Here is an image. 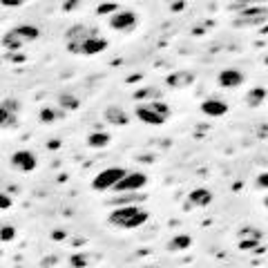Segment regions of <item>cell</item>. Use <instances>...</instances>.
Listing matches in <instances>:
<instances>
[{"instance_id": "obj_25", "label": "cell", "mask_w": 268, "mask_h": 268, "mask_svg": "<svg viewBox=\"0 0 268 268\" xmlns=\"http://www.w3.org/2000/svg\"><path fill=\"white\" fill-rule=\"evenodd\" d=\"M16 228L12 224H0V241H14Z\"/></svg>"}, {"instance_id": "obj_30", "label": "cell", "mask_w": 268, "mask_h": 268, "mask_svg": "<svg viewBox=\"0 0 268 268\" xmlns=\"http://www.w3.org/2000/svg\"><path fill=\"white\" fill-rule=\"evenodd\" d=\"M12 206H14V199L9 197V194L0 192V210H7V208H12Z\"/></svg>"}, {"instance_id": "obj_7", "label": "cell", "mask_w": 268, "mask_h": 268, "mask_svg": "<svg viewBox=\"0 0 268 268\" xmlns=\"http://www.w3.org/2000/svg\"><path fill=\"white\" fill-rule=\"evenodd\" d=\"M213 204V192L208 188H194L190 190L188 199H185V208H206Z\"/></svg>"}, {"instance_id": "obj_16", "label": "cell", "mask_w": 268, "mask_h": 268, "mask_svg": "<svg viewBox=\"0 0 268 268\" xmlns=\"http://www.w3.org/2000/svg\"><path fill=\"white\" fill-rule=\"evenodd\" d=\"M0 45H3L7 51H20L25 43H23V38H20V36L14 32V29H9V32L3 34V40H0Z\"/></svg>"}, {"instance_id": "obj_10", "label": "cell", "mask_w": 268, "mask_h": 268, "mask_svg": "<svg viewBox=\"0 0 268 268\" xmlns=\"http://www.w3.org/2000/svg\"><path fill=\"white\" fill-rule=\"evenodd\" d=\"M244 79H246V76L241 74L239 70H235V67H226V70H221L219 76H217L219 85L221 87H228V90H233V87H239L241 83H244Z\"/></svg>"}, {"instance_id": "obj_28", "label": "cell", "mask_w": 268, "mask_h": 268, "mask_svg": "<svg viewBox=\"0 0 268 268\" xmlns=\"http://www.w3.org/2000/svg\"><path fill=\"white\" fill-rule=\"evenodd\" d=\"M239 248L241 250H257V248H259V241H257V239H241Z\"/></svg>"}, {"instance_id": "obj_15", "label": "cell", "mask_w": 268, "mask_h": 268, "mask_svg": "<svg viewBox=\"0 0 268 268\" xmlns=\"http://www.w3.org/2000/svg\"><path fill=\"white\" fill-rule=\"evenodd\" d=\"M192 81H194L192 72H172V74H168L166 83L170 87H185V85L192 83Z\"/></svg>"}, {"instance_id": "obj_12", "label": "cell", "mask_w": 268, "mask_h": 268, "mask_svg": "<svg viewBox=\"0 0 268 268\" xmlns=\"http://www.w3.org/2000/svg\"><path fill=\"white\" fill-rule=\"evenodd\" d=\"M107 38H103V36H92V38H85L83 40V49H81V54L83 56H94V54H101V51L107 49Z\"/></svg>"}, {"instance_id": "obj_33", "label": "cell", "mask_w": 268, "mask_h": 268, "mask_svg": "<svg viewBox=\"0 0 268 268\" xmlns=\"http://www.w3.org/2000/svg\"><path fill=\"white\" fill-rule=\"evenodd\" d=\"M257 188H268V172H261L257 177Z\"/></svg>"}, {"instance_id": "obj_18", "label": "cell", "mask_w": 268, "mask_h": 268, "mask_svg": "<svg viewBox=\"0 0 268 268\" xmlns=\"http://www.w3.org/2000/svg\"><path fill=\"white\" fill-rule=\"evenodd\" d=\"M266 87H252V90H248V94H246V105L248 107H259L261 103H264V99H266Z\"/></svg>"}, {"instance_id": "obj_44", "label": "cell", "mask_w": 268, "mask_h": 268, "mask_svg": "<svg viewBox=\"0 0 268 268\" xmlns=\"http://www.w3.org/2000/svg\"><path fill=\"white\" fill-rule=\"evenodd\" d=\"M23 3H25V0H23Z\"/></svg>"}, {"instance_id": "obj_13", "label": "cell", "mask_w": 268, "mask_h": 268, "mask_svg": "<svg viewBox=\"0 0 268 268\" xmlns=\"http://www.w3.org/2000/svg\"><path fill=\"white\" fill-rule=\"evenodd\" d=\"M201 112L206 116H224L228 112V103L219 101V99H206L201 103Z\"/></svg>"}, {"instance_id": "obj_34", "label": "cell", "mask_w": 268, "mask_h": 268, "mask_svg": "<svg viewBox=\"0 0 268 268\" xmlns=\"http://www.w3.org/2000/svg\"><path fill=\"white\" fill-rule=\"evenodd\" d=\"M79 5H81V0H67V3L63 5V9H65V12H74Z\"/></svg>"}, {"instance_id": "obj_35", "label": "cell", "mask_w": 268, "mask_h": 268, "mask_svg": "<svg viewBox=\"0 0 268 268\" xmlns=\"http://www.w3.org/2000/svg\"><path fill=\"white\" fill-rule=\"evenodd\" d=\"M0 5H3V7H20L23 0H0Z\"/></svg>"}, {"instance_id": "obj_1", "label": "cell", "mask_w": 268, "mask_h": 268, "mask_svg": "<svg viewBox=\"0 0 268 268\" xmlns=\"http://www.w3.org/2000/svg\"><path fill=\"white\" fill-rule=\"evenodd\" d=\"M150 219V213L143 210L141 206H123V208H114L107 217V224L121 230H134L139 226H143Z\"/></svg>"}, {"instance_id": "obj_21", "label": "cell", "mask_w": 268, "mask_h": 268, "mask_svg": "<svg viewBox=\"0 0 268 268\" xmlns=\"http://www.w3.org/2000/svg\"><path fill=\"white\" fill-rule=\"evenodd\" d=\"M58 105L63 112H74L81 107V99H76V96L70 94V92H63V94L58 96Z\"/></svg>"}, {"instance_id": "obj_27", "label": "cell", "mask_w": 268, "mask_h": 268, "mask_svg": "<svg viewBox=\"0 0 268 268\" xmlns=\"http://www.w3.org/2000/svg\"><path fill=\"white\" fill-rule=\"evenodd\" d=\"M0 105L5 107V110L9 112V114H16L18 116V110H20V103L16 101V99H3V103Z\"/></svg>"}, {"instance_id": "obj_39", "label": "cell", "mask_w": 268, "mask_h": 268, "mask_svg": "<svg viewBox=\"0 0 268 268\" xmlns=\"http://www.w3.org/2000/svg\"><path fill=\"white\" fill-rule=\"evenodd\" d=\"M54 237H56V239H65V233H60V230H56V233H54Z\"/></svg>"}, {"instance_id": "obj_38", "label": "cell", "mask_w": 268, "mask_h": 268, "mask_svg": "<svg viewBox=\"0 0 268 268\" xmlns=\"http://www.w3.org/2000/svg\"><path fill=\"white\" fill-rule=\"evenodd\" d=\"M141 79V74H134V76H127V83H134V81Z\"/></svg>"}, {"instance_id": "obj_29", "label": "cell", "mask_w": 268, "mask_h": 268, "mask_svg": "<svg viewBox=\"0 0 268 268\" xmlns=\"http://www.w3.org/2000/svg\"><path fill=\"white\" fill-rule=\"evenodd\" d=\"M7 60L9 63H25V54H20V51H7Z\"/></svg>"}, {"instance_id": "obj_32", "label": "cell", "mask_w": 268, "mask_h": 268, "mask_svg": "<svg viewBox=\"0 0 268 268\" xmlns=\"http://www.w3.org/2000/svg\"><path fill=\"white\" fill-rule=\"evenodd\" d=\"M9 116H12V114H9V112L0 105V130H5V123L9 121ZM14 116H16V114H14Z\"/></svg>"}, {"instance_id": "obj_41", "label": "cell", "mask_w": 268, "mask_h": 268, "mask_svg": "<svg viewBox=\"0 0 268 268\" xmlns=\"http://www.w3.org/2000/svg\"><path fill=\"white\" fill-rule=\"evenodd\" d=\"M264 204H266V208H268V197H266V199H264Z\"/></svg>"}, {"instance_id": "obj_6", "label": "cell", "mask_w": 268, "mask_h": 268, "mask_svg": "<svg viewBox=\"0 0 268 268\" xmlns=\"http://www.w3.org/2000/svg\"><path fill=\"white\" fill-rule=\"evenodd\" d=\"M12 166L20 172H34L38 161H36V154L32 150H16L12 154Z\"/></svg>"}, {"instance_id": "obj_11", "label": "cell", "mask_w": 268, "mask_h": 268, "mask_svg": "<svg viewBox=\"0 0 268 268\" xmlns=\"http://www.w3.org/2000/svg\"><path fill=\"white\" fill-rule=\"evenodd\" d=\"M103 116H105V121L110 123V125H127V123H130V114H127L121 105H107Z\"/></svg>"}, {"instance_id": "obj_17", "label": "cell", "mask_w": 268, "mask_h": 268, "mask_svg": "<svg viewBox=\"0 0 268 268\" xmlns=\"http://www.w3.org/2000/svg\"><path fill=\"white\" fill-rule=\"evenodd\" d=\"M112 141V137L107 132L103 130H96V132H90L87 134V146L90 148H96V150H101V148H107Z\"/></svg>"}, {"instance_id": "obj_26", "label": "cell", "mask_w": 268, "mask_h": 268, "mask_svg": "<svg viewBox=\"0 0 268 268\" xmlns=\"http://www.w3.org/2000/svg\"><path fill=\"white\" fill-rule=\"evenodd\" d=\"M116 9H118L116 3H101L96 7V16H112V14H116Z\"/></svg>"}, {"instance_id": "obj_8", "label": "cell", "mask_w": 268, "mask_h": 268, "mask_svg": "<svg viewBox=\"0 0 268 268\" xmlns=\"http://www.w3.org/2000/svg\"><path fill=\"white\" fill-rule=\"evenodd\" d=\"M134 116L141 123H146V125H163V123H166V118L159 116L148 103H139L137 110H134Z\"/></svg>"}, {"instance_id": "obj_31", "label": "cell", "mask_w": 268, "mask_h": 268, "mask_svg": "<svg viewBox=\"0 0 268 268\" xmlns=\"http://www.w3.org/2000/svg\"><path fill=\"white\" fill-rule=\"evenodd\" d=\"M87 257H83V255H72V266H74V268H83V266H87Z\"/></svg>"}, {"instance_id": "obj_2", "label": "cell", "mask_w": 268, "mask_h": 268, "mask_svg": "<svg viewBox=\"0 0 268 268\" xmlns=\"http://www.w3.org/2000/svg\"><path fill=\"white\" fill-rule=\"evenodd\" d=\"M268 20V7H250V5H246L241 12H237V16L233 20L235 27H259V25H264Z\"/></svg>"}, {"instance_id": "obj_40", "label": "cell", "mask_w": 268, "mask_h": 268, "mask_svg": "<svg viewBox=\"0 0 268 268\" xmlns=\"http://www.w3.org/2000/svg\"><path fill=\"white\" fill-rule=\"evenodd\" d=\"M58 146H60L58 141H49V148H51V150H56V148H58Z\"/></svg>"}, {"instance_id": "obj_22", "label": "cell", "mask_w": 268, "mask_h": 268, "mask_svg": "<svg viewBox=\"0 0 268 268\" xmlns=\"http://www.w3.org/2000/svg\"><path fill=\"white\" fill-rule=\"evenodd\" d=\"M65 112L63 110H54V107H43V110L38 112V118L43 123H54L56 118H63Z\"/></svg>"}, {"instance_id": "obj_42", "label": "cell", "mask_w": 268, "mask_h": 268, "mask_svg": "<svg viewBox=\"0 0 268 268\" xmlns=\"http://www.w3.org/2000/svg\"><path fill=\"white\" fill-rule=\"evenodd\" d=\"M264 63H266V65H268V56H266V58H264Z\"/></svg>"}, {"instance_id": "obj_4", "label": "cell", "mask_w": 268, "mask_h": 268, "mask_svg": "<svg viewBox=\"0 0 268 268\" xmlns=\"http://www.w3.org/2000/svg\"><path fill=\"white\" fill-rule=\"evenodd\" d=\"M146 183H148V174L134 170V172H127L125 177H123L112 190H114L116 194L118 192H141V190L146 188Z\"/></svg>"}, {"instance_id": "obj_36", "label": "cell", "mask_w": 268, "mask_h": 268, "mask_svg": "<svg viewBox=\"0 0 268 268\" xmlns=\"http://www.w3.org/2000/svg\"><path fill=\"white\" fill-rule=\"evenodd\" d=\"M181 9H183V0H177V3L170 5V12H174V14H179Z\"/></svg>"}, {"instance_id": "obj_9", "label": "cell", "mask_w": 268, "mask_h": 268, "mask_svg": "<svg viewBox=\"0 0 268 268\" xmlns=\"http://www.w3.org/2000/svg\"><path fill=\"white\" fill-rule=\"evenodd\" d=\"M146 199H148V194L143 190L141 192H118L107 201V206H118V208H123V206H139Z\"/></svg>"}, {"instance_id": "obj_43", "label": "cell", "mask_w": 268, "mask_h": 268, "mask_svg": "<svg viewBox=\"0 0 268 268\" xmlns=\"http://www.w3.org/2000/svg\"><path fill=\"white\" fill-rule=\"evenodd\" d=\"M0 255H3V252H0Z\"/></svg>"}, {"instance_id": "obj_23", "label": "cell", "mask_w": 268, "mask_h": 268, "mask_svg": "<svg viewBox=\"0 0 268 268\" xmlns=\"http://www.w3.org/2000/svg\"><path fill=\"white\" fill-rule=\"evenodd\" d=\"M261 230H257V228H252V226H244V228L239 230V241L241 239H257V241H261Z\"/></svg>"}, {"instance_id": "obj_14", "label": "cell", "mask_w": 268, "mask_h": 268, "mask_svg": "<svg viewBox=\"0 0 268 268\" xmlns=\"http://www.w3.org/2000/svg\"><path fill=\"white\" fill-rule=\"evenodd\" d=\"M134 101L139 103H152V101H163V92L159 90V87H143V90H137L132 96Z\"/></svg>"}, {"instance_id": "obj_3", "label": "cell", "mask_w": 268, "mask_h": 268, "mask_svg": "<svg viewBox=\"0 0 268 268\" xmlns=\"http://www.w3.org/2000/svg\"><path fill=\"white\" fill-rule=\"evenodd\" d=\"M125 174H127V170L121 168V166L105 168V170H101V172L96 174L94 179H92V188H94L96 192H103V190H112L123 177H125Z\"/></svg>"}, {"instance_id": "obj_20", "label": "cell", "mask_w": 268, "mask_h": 268, "mask_svg": "<svg viewBox=\"0 0 268 268\" xmlns=\"http://www.w3.org/2000/svg\"><path fill=\"white\" fill-rule=\"evenodd\" d=\"M190 246H192V237H190V235H177V237L170 239L168 250L170 252H179V250H188Z\"/></svg>"}, {"instance_id": "obj_19", "label": "cell", "mask_w": 268, "mask_h": 268, "mask_svg": "<svg viewBox=\"0 0 268 268\" xmlns=\"http://www.w3.org/2000/svg\"><path fill=\"white\" fill-rule=\"evenodd\" d=\"M14 32L23 38V43H32V40H36L40 36V32H38V27H36V25H16V27H14Z\"/></svg>"}, {"instance_id": "obj_5", "label": "cell", "mask_w": 268, "mask_h": 268, "mask_svg": "<svg viewBox=\"0 0 268 268\" xmlns=\"http://www.w3.org/2000/svg\"><path fill=\"white\" fill-rule=\"evenodd\" d=\"M139 25V16L134 12H116L110 16V27L116 29V32H132Z\"/></svg>"}, {"instance_id": "obj_24", "label": "cell", "mask_w": 268, "mask_h": 268, "mask_svg": "<svg viewBox=\"0 0 268 268\" xmlns=\"http://www.w3.org/2000/svg\"><path fill=\"white\" fill-rule=\"evenodd\" d=\"M148 105H150L159 116H163V118H166V121L170 118V114H172V112H170V107L166 105V101H152V103H148Z\"/></svg>"}, {"instance_id": "obj_37", "label": "cell", "mask_w": 268, "mask_h": 268, "mask_svg": "<svg viewBox=\"0 0 268 268\" xmlns=\"http://www.w3.org/2000/svg\"><path fill=\"white\" fill-rule=\"evenodd\" d=\"M230 3H244V5H261V3H268V0H230Z\"/></svg>"}]
</instances>
